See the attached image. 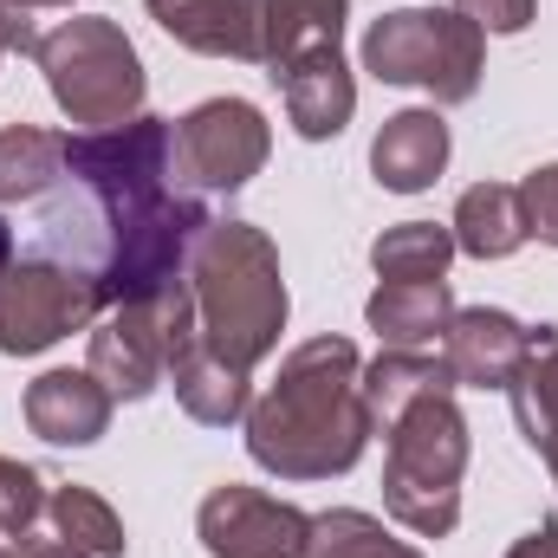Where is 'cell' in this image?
I'll list each match as a JSON object with an SVG mask.
<instances>
[{
	"mask_svg": "<svg viewBox=\"0 0 558 558\" xmlns=\"http://www.w3.org/2000/svg\"><path fill=\"white\" fill-rule=\"evenodd\" d=\"M208 202L175 175V124L131 118L118 131L65 137V182L46 195L39 234L98 267L105 312L149 305L189 274Z\"/></svg>",
	"mask_w": 558,
	"mask_h": 558,
	"instance_id": "1",
	"label": "cell"
},
{
	"mask_svg": "<svg viewBox=\"0 0 558 558\" xmlns=\"http://www.w3.org/2000/svg\"><path fill=\"white\" fill-rule=\"evenodd\" d=\"M156 318H162L169 357L195 344L215 364L254 377L286 331V274H279V247L267 241V228L241 215H215L195 234L189 274L156 299Z\"/></svg>",
	"mask_w": 558,
	"mask_h": 558,
	"instance_id": "2",
	"label": "cell"
},
{
	"mask_svg": "<svg viewBox=\"0 0 558 558\" xmlns=\"http://www.w3.org/2000/svg\"><path fill=\"white\" fill-rule=\"evenodd\" d=\"M364 357L351 338H305L286 351L279 377L247 403V454L279 481H331L351 474L371 448Z\"/></svg>",
	"mask_w": 558,
	"mask_h": 558,
	"instance_id": "3",
	"label": "cell"
},
{
	"mask_svg": "<svg viewBox=\"0 0 558 558\" xmlns=\"http://www.w3.org/2000/svg\"><path fill=\"white\" fill-rule=\"evenodd\" d=\"M384 507L416 539H448L461 526V474H468V416L454 410V390L416 397L384 428Z\"/></svg>",
	"mask_w": 558,
	"mask_h": 558,
	"instance_id": "4",
	"label": "cell"
},
{
	"mask_svg": "<svg viewBox=\"0 0 558 558\" xmlns=\"http://www.w3.org/2000/svg\"><path fill=\"white\" fill-rule=\"evenodd\" d=\"M39 72H46V92L52 105L78 124V131H118L143 118V59L131 46V33L105 13H72L59 20L46 39H39Z\"/></svg>",
	"mask_w": 558,
	"mask_h": 558,
	"instance_id": "5",
	"label": "cell"
},
{
	"mask_svg": "<svg viewBox=\"0 0 558 558\" xmlns=\"http://www.w3.org/2000/svg\"><path fill=\"white\" fill-rule=\"evenodd\" d=\"M364 72L377 85H416L441 105H468L487 72V33L454 7H397L364 33Z\"/></svg>",
	"mask_w": 558,
	"mask_h": 558,
	"instance_id": "6",
	"label": "cell"
},
{
	"mask_svg": "<svg viewBox=\"0 0 558 558\" xmlns=\"http://www.w3.org/2000/svg\"><path fill=\"white\" fill-rule=\"evenodd\" d=\"M98 318H105V286L85 260L39 241L33 254H13L0 267V351L7 357H39Z\"/></svg>",
	"mask_w": 558,
	"mask_h": 558,
	"instance_id": "7",
	"label": "cell"
},
{
	"mask_svg": "<svg viewBox=\"0 0 558 558\" xmlns=\"http://www.w3.org/2000/svg\"><path fill=\"white\" fill-rule=\"evenodd\" d=\"M274 156V131L260 105L247 98H208L189 118H175V175L195 195H234L247 189Z\"/></svg>",
	"mask_w": 558,
	"mask_h": 558,
	"instance_id": "8",
	"label": "cell"
},
{
	"mask_svg": "<svg viewBox=\"0 0 558 558\" xmlns=\"http://www.w3.org/2000/svg\"><path fill=\"white\" fill-rule=\"evenodd\" d=\"M305 533H312V513L241 481L215 487L195 507V539L208 558H305Z\"/></svg>",
	"mask_w": 558,
	"mask_h": 558,
	"instance_id": "9",
	"label": "cell"
},
{
	"mask_svg": "<svg viewBox=\"0 0 558 558\" xmlns=\"http://www.w3.org/2000/svg\"><path fill=\"white\" fill-rule=\"evenodd\" d=\"M85 371H92L118 403H143V397L169 377V351H162L156 299H149V305H111V312L92 325Z\"/></svg>",
	"mask_w": 558,
	"mask_h": 558,
	"instance_id": "10",
	"label": "cell"
},
{
	"mask_svg": "<svg viewBox=\"0 0 558 558\" xmlns=\"http://www.w3.org/2000/svg\"><path fill=\"white\" fill-rule=\"evenodd\" d=\"M526 351H533V331L500 305H454V318L441 331V357L461 390H507L520 377Z\"/></svg>",
	"mask_w": 558,
	"mask_h": 558,
	"instance_id": "11",
	"label": "cell"
},
{
	"mask_svg": "<svg viewBox=\"0 0 558 558\" xmlns=\"http://www.w3.org/2000/svg\"><path fill=\"white\" fill-rule=\"evenodd\" d=\"M26 428L52 448H92L105 428H111V410L118 397L92 377V371H46L26 384Z\"/></svg>",
	"mask_w": 558,
	"mask_h": 558,
	"instance_id": "12",
	"label": "cell"
},
{
	"mask_svg": "<svg viewBox=\"0 0 558 558\" xmlns=\"http://www.w3.org/2000/svg\"><path fill=\"white\" fill-rule=\"evenodd\" d=\"M143 7L175 46L202 59L260 65V0H143Z\"/></svg>",
	"mask_w": 558,
	"mask_h": 558,
	"instance_id": "13",
	"label": "cell"
},
{
	"mask_svg": "<svg viewBox=\"0 0 558 558\" xmlns=\"http://www.w3.org/2000/svg\"><path fill=\"white\" fill-rule=\"evenodd\" d=\"M448 149H454V137H448V124H441L435 105L397 111V118H384V131L371 137V175H377V189H390V195H422V189L441 182Z\"/></svg>",
	"mask_w": 558,
	"mask_h": 558,
	"instance_id": "14",
	"label": "cell"
},
{
	"mask_svg": "<svg viewBox=\"0 0 558 558\" xmlns=\"http://www.w3.org/2000/svg\"><path fill=\"white\" fill-rule=\"evenodd\" d=\"M274 85H279V98H286V124L305 143L338 137L351 124V111H357V78H351V65H344L338 46L292 59L286 72H274Z\"/></svg>",
	"mask_w": 558,
	"mask_h": 558,
	"instance_id": "15",
	"label": "cell"
},
{
	"mask_svg": "<svg viewBox=\"0 0 558 558\" xmlns=\"http://www.w3.org/2000/svg\"><path fill=\"white\" fill-rule=\"evenodd\" d=\"M364 318L384 338V351H428L454 318V292H448V279H384L371 292Z\"/></svg>",
	"mask_w": 558,
	"mask_h": 558,
	"instance_id": "16",
	"label": "cell"
},
{
	"mask_svg": "<svg viewBox=\"0 0 558 558\" xmlns=\"http://www.w3.org/2000/svg\"><path fill=\"white\" fill-rule=\"evenodd\" d=\"M344 20L351 0H260V65L267 78L286 72L305 52H331L344 46Z\"/></svg>",
	"mask_w": 558,
	"mask_h": 558,
	"instance_id": "17",
	"label": "cell"
},
{
	"mask_svg": "<svg viewBox=\"0 0 558 558\" xmlns=\"http://www.w3.org/2000/svg\"><path fill=\"white\" fill-rule=\"evenodd\" d=\"M507 397H513V422H520L526 448L546 461V474L558 487V325L533 331V351H526L520 377L507 384Z\"/></svg>",
	"mask_w": 558,
	"mask_h": 558,
	"instance_id": "18",
	"label": "cell"
},
{
	"mask_svg": "<svg viewBox=\"0 0 558 558\" xmlns=\"http://www.w3.org/2000/svg\"><path fill=\"white\" fill-rule=\"evenodd\" d=\"M454 254L468 260H507L526 247V215H520V189L513 182H474L454 202Z\"/></svg>",
	"mask_w": 558,
	"mask_h": 558,
	"instance_id": "19",
	"label": "cell"
},
{
	"mask_svg": "<svg viewBox=\"0 0 558 558\" xmlns=\"http://www.w3.org/2000/svg\"><path fill=\"white\" fill-rule=\"evenodd\" d=\"M169 390H175L182 416L202 422V428L247 422V403H254L247 377H241V371H228V364H215V357H208V351H195V344H182V351L169 357Z\"/></svg>",
	"mask_w": 558,
	"mask_h": 558,
	"instance_id": "20",
	"label": "cell"
},
{
	"mask_svg": "<svg viewBox=\"0 0 558 558\" xmlns=\"http://www.w3.org/2000/svg\"><path fill=\"white\" fill-rule=\"evenodd\" d=\"M33 533L59 539L65 553H78V558H124V546H131L118 507L105 494H92V487H52Z\"/></svg>",
	"mask_w": 558,
	"mask_h": 558,
	"instance_id": "21",
	"label": "cell"
},
{
	"mask_svg": "<svg viewBox=\"0 0 558 558\" xmlns=\"http://www.w3.org/2000/svg\"><path fill=\"white\" fill-rule=\"evenodd\" d=\"M65 182V137L39 124H7L0 131V208L46 202Z\"/></svg>",
	"mask_w": 558,
	"mask_h": 558,
	"instance_id": "22",
	"label": "cell"
},
{
	"mask_svg": "<svg viewBox=\"0 0 558 558\" xmlns=\"http://www.w3.org/2000/svg\"><path fill=\"white\" fill-rule=\"evenodd\" d=\"M435 390H461L448 357L435 351H384L377 364H364V403H371V428H384L390 416H403L416 397H435Z\"/></svg>",
	"mask_w": 558,
	"mask_h": 558,
	"instance_id": "23",
	"label": "cell"
},
{
	"mask_svg": "<svg viewBox=\"0 0 558 558\" xmlns=\"http://www.w3.org/2000/svg\"><path fill=\"white\" fill-rule=\"evenodd\" d=\"M305 558H422V553L410 546V539H397L377 513L331 507V513H312Z\"/></svg>",
	"mask_w": 558,
	"mask_h": 558,
	"instance_id": "24",
	"label": "cell"
},
{
	"mask_svg": "<svg viewBox=\"0 0 558 558\" xmlns=\"http://www.w3.org/2000/svg\"><path fill=\"white\" fill-rule=\"evenodd\" d=\"M448 260H454V228L435 221H397L371 241L377 279H448Z\"/></svg>",
	"mask_w": 558,
	"mask_h": 558,
	"instance_id": "25",
	"label": "cell"
},
{
	"mask_svg": "<svg viewBox=\"0 0 558 558\" xmlns=\"http://www.w3.org/2000/svg\"><path fill=\"white\" fill-rule=\"evenodd\" d=\"M46 494H52V481L39 468L0 454V539H26L46 513Z\"/></svg>",
	"mask_w": 558,
	"mask_h": 558,
	"instance_id": "26",
	"label": "cell"
},
{
	"mask_svg": "<svg viewBox=\"0 0 558 558\" xmlns=\"http://www.w3.org/2000/svg\"><path fill=\"white\" fill-rule=\"evenodd\" d=\"M520 215H526V241L558 247V162H539L520 182Z\"/></svg>",
	"mask_w": 558,
	"mask_h": 558,
	"instance_id": "27",
	"label": "cell"
},
{
	"mask_svg": "<svg viewBox=\"0 0 558 558\" xmlns=\"http://www.w3.org/2000/svg\"><path fill=\"white\" fill-rule=\"evenodd\" d=\"M454 13H468L481 33H526L533 26V13H539V0H454Z\"/></svg>",
	"mask_w": 558,
	"mask_h": 558,
	"instance_id": "28",
	"label": "cell"
},
{
	"mask_svg": "<svg viewBox=\"0 0 558 558\" xmlns=\"http://www.w3.org/2000/svg\"><path fill=\"white\" fill-rule=\"evenodd\" d=\"M39 26H33V13L26 7H13V0H0V52H39Z\"/></svg>",
	"mask_w": 558,
	"mask_h": 558,
	"instance_id": "29",
	"label": "cell"
},
{
	"mask_svg": "<svg viewBox=\"0 0 558 558\" xmlns=\"http://www.w3.org/2000/svg\"><path fill=\"white\" fill-rule=\"evenodd\" d=\"M507 558H558V526L546 520V526H533L526 539H513V553Z\"/></svg>",
	"mask_w": 558,
	"mask_h": 558,
	"instance_id": "30",
	"label": "cell"
},
{
	"mask_svg": "<svg viewBox=\"0 0 558 558\" xmlns=\"http://www.w3.org/2000/svg\"><path fill=\"white\" fill-rule=\"evenodd\" d=\"M20 546V558H78V553H65L59 539H46V533H26V539H13Z\"/></svg>",
	"mask_w": 558,
	"mask_h": 558,
	"instance_id": "31",
	"label": "cell"
},
{
	"mask_svg": "<svg viewBox=\"0 0 558 558\" xmlns=\"http://www.w3.org/2000/svg\"><path fill=\"white\" fill-rule=\"evenodd\" d=\"M13 254H20V241H13V228H7V215H0V267H7Z\"/></svg>",
	"mask_w": 558,
	"mask_h": 558,
	"instance_id": "32",
	"label": "cell"
},
{
	"mask_svg": "<svg viewBox=\"0 0 558 558\" xmlns=\"http://www.w3.org/2000/svg\"><path fill=\"white\" fill-rule=\"evenodd\" d=\"M13 7H26V13H39V7H72V0H13Z\"/></svg>",
	"mask_w": 558,
	"mask_h": 558,
	"instance_id": "33",
	"label": "cell"
},
{
	"mask_svg": "<svg viewBox=\"0 0 558 558\" xmlns=\"http://www.w3.org/2000/svg\"><path fill=\"white\" fill-rule=\"evenodd\" d=\"M0 558H20V546H0Z\"/></svg>",
	"mask_w": 558,
	"mask_h": 558,
	"instance_id": "34",
	"label": "cell"
},
{
	"mask_svg": "<svg viewBox=\"0 0 558 558\" xmlns=\"http://www.w3.org/2000/svg\"><path fill=\"white\" fill-rule=\"evenodd\" d=\"M0 59H7V52H0Z\"/></svg>",
	"mask_w": 558,
	"mask_h": 558,
	"instance_id": "35",
	"label": "cell"
}]
</instances>
